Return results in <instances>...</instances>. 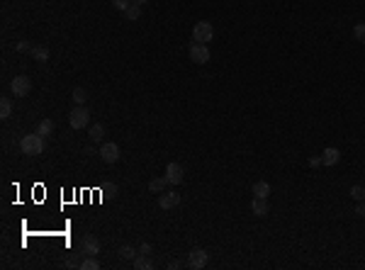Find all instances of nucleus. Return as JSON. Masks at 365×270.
Returning a JSON list of instances; mask_svg holds the SVG:
<instances>
[{"label": "nucleus", "instance_id": "22", "mask_svg": "<svg viewBox=\"0 0 365 270\" xmlns=\"http://www.w3.org/2000/svg\"><path fill=\"white\" fill-rule=\"evenodd\" d=\"M80 268H83V270H97V268H100V263H97V258H95V256H88V258L80 263Z\"/></svg>", "mask_w": 365, "mask_h": 270}, {"label": "nucleus", "instance_id": "15", "mask_svg": "<svg viewBox=\"0 0 365 270\" xmlns=\"http://www.w3.org/2000/svg\"><path fill=\"white\" fill-rule=\"evenodd\" d=\"M132 266H134L137 270H148V268H153V263H151V261L146 258L144 253H142V256H137V258L132 261Z\"/></svg>", "mask_w": 365, "mask_h": 270}, {"label": "nucleus", "instance_id": "19", "mask_svg": "<svg viewBox=\"0 0 365 270\" xmlns=\"http://www.w3.org/2000/svg\"><path fill=\"white\" fill-rule=\"evenodd\" d=\"M32 56L44 64V61H49V49H47V47H34V49H32Z\"/></svg>", "mask_w": 365, "mask_h": 270}, {"label": "nucleus", "instance_id": "10", "mask_svg": "<svg viewBox=\"0 0 365 270\" xmlns=\"http://www.w3.org/2000/svg\"><path fill=\"white\" fill-rule=\"evenodd\" d=\"M97 251H100V241H97V236L88 234V236L83 239V253H88V256H95Z\"/></svg>", "mask_w": 365, "mask_h": 270}, {"label": "nucleus", "instance_id": "12", "mask_svg": "<svg viewBox=\"0 0 365 270\" xmlns=\"http://www.w3.org/2000/svg\"><path fill=\"white\" fill-rule=\"evenodd\" d=\"M251 209H253V214H258V217L268 214V202H266V197H253V202H251Z\"/></svg>", "mask_w": 365, "mask_h": 270}, {"label": "nucleus", "instance_id": "27", "mask_svg": "<svg viewBox=\"0 0 365 270\" xmlns=\"http://www.w3.org/2000/svg\"><path fill=\"white\" fill-rule=\"evenodd\" d=\"M34 47H29V42H20L17 44V51H32Z\"/></svg>", "mask_w": 365, "mask_h": 270}, {"label": "nucleus", "instance_id": "2", "mask_svg": "<svg viewBox=\"0 0 365 270\" xmlns=\"http://www.w3.org/2000/svg\"><path fill=\"white\" fill-rule=\"evenodd\" d=\"M69 122H71L73 129H83V127H88V122H90V112H88L83 105H78V107H73L71 110Z\"/></svg>", "mask_w": 365, "mask_h": 270}, {"label": "nucleus", "instance_id": "7", "mask_svg": "<svg viewBox=\"0 0 365 270\" xmlns=\"http://www.w3.org/2000/svg\"><path fill=\"white\" fill-rule=\"evenodd\" d=\"M188 266L193 270H202L207 266V251L205 248H193L188 256Z\"/></svg>", "mask_w": 365, "mask_h": 270}, {"label": "nucleus", "instance_id": "25", "mask_svg": "<svg viewBox=\"0 0 365 270\" xmlns=\"http://www.w3.org/2000/svg\"><path fill=\"white\" fill-rule=\"evenodd\" d=\"M353 34H356L358 42H363L365 44V25H356V27H353Z\"/></svg>", "mask_w": 365, "mask_h": 270}, {"label": "nucleus", "instance_id": "24", "mask_svg": "<svg viewBox=\"0 0 365 270\" xmlns=\"http://www.w3.org/2000/svg\"><path fill=\"white\" fill-rule=\"evenodd\" d=\"M351 197H353V200H358V202L365 200V188H363V185H353V188H351Z\"/></svg>", "mask_w": 365, "mask_h": 270}, {"label": "nucleus", "instance_id": "16", "mask_svg": "<svg viewBox=\"0 0 365 270\" xmlns=\"http://www.w3.org/2000/svg\"><path fill=\"white\" fill-rule=\"evenodd\" d=\"M102 136H105V127H102V124H93V127H90V141H93V144L102 141Z\"/></svg>", "mask_w": 365, "mask_h": 270}, {"label": "nucleus", "instance_id": "17", "mask_svg": "<svg viewBox=\"0 0 365 270\" xmlns=\"http://www.w3.org/2000/svg\"><path fill=\"white\" fill-rule=\"evenodd\" d=\"M51 132H54V122H51V120H42V122H39L37 134H39V136H49Z\"/></svg>", "mask_w": 365, "mask_h": 270}, {"label": "nucleus", "instance_id": "23", "mask_svg": "<svg viewBox=\"0 0 365 270\" xmlns=\"http://www.w3.org/2000/svg\"><path fill=\"white\" fill-rule=\"evenodd\" d=\"M85 100H88V93H85L83 88H75V90H73V102H75V105H83Z\"/></svg>", "mask_w": 365, "mask_h": 270}, {"label": "nucleus", "instance_id": "5", "mask_svg": "<svg viewBox=\"0 0 365 270\" xmlns=\"http://www.w3.org/2000/svg\"><path fill=\"white\" fill-rule=\"evenodd\" d=\"M190 61H193V64H207V61H210V49H207V44L193 42V44H190Z\"/></svg>", "mask_w": 365, "mask_h": 270}, {"label": "nucleus", "instance_id": "11", "mask_svg": "<svg viewBox=\"0 0 365 270\" xmlns=\"http://www.w3.org/2000/svg\"><path fill=\"white\" fill-rule=\"evenodd\" d=\"M339 161H341L339 148H326V151L321 153V163H324V166H336Z\"/></svg>", "mask_w": 365, "mask_h": 270}, {"label": "nucleus", "instance_id": "6", "mask_svg": "<svg viewBox=\"0 0 365 270\" xmlns=\"http://www.w3.org/2000/svg\"><path fill=\"white\" fill-rule=\"evenodd\" d=\"M100 156H102L105 163H117V161H120V146H117L115 141H105V144L100 146Z\"/></svg>", "mask_w": 365, "mask_h": 270}, {"label": "nucleus", "instance_id": "8", "mask_svg": "<svg viewBox=\"0 0 365 270\" xmlns=\"http://www.w3.org/2000/svg\"><path fill=\"white\" fill-rule=\"evenodd\" d=\"M183 175H185V171H183L180 163H168L166 166V180L170 185H180L183 183Z\"/></svg>", "mask_w": 365, "mask_h": 270}, {"label": "nucleus", "instance_id": "21", "mask_svg": "<svg viewBox=\"0 0 365 270\" xmlns=\"http://www.w3.org/2000/svg\"><path fill=\"white\" fill-rule=\"evenodd\" d=\"M120 258H124V261H134V258H137V251H134L132 246H122V248H120Z\"/></svg>", "mask_w": 365, "mask_h": 270}, {"label": "nucleus", "instance_id": "13", "mask_svg": "<svg viewBox=\"0 0 365 270\" xmlns=\"http://www.w3.org/2000/svg\"><path fill=\"white\" fill-rule=\"evenodd\" d=\"M253 195H256V197H268V195H270V185H268L266 180H258V183L253 185Z\"/></svg>", "mask_w": 365, "mask_h": 270}, {"label": "nucleus", "instance_id": "28", "mask_svg": "<svg viewBox=\"0 0 365 270\" xmlns=\"http://www.w3.org/2000/svg\"><path fill=\"white\" fill-rule=\"evenodd\" d=\"M139 253H144V256H151V246H148V244H142V246H139Z\"/></svg>", "mask_w": 365, "mask_h": 270}, {"label": "nucleus", "instance_id": "32", "mask_svg": "<svg viewBox=\"0 0 365 270\" xmlns=\"http://www.w3.org/2000/svg\"><path fill=\"white\" fill-rule=\"evenodd\" d=\"M132 2H134V5H144L146 0H132Z\"/></svg>", "mask_w": 365, "mask_h": 270}, {"label": "nucleus", "instance_id": "3", "mask_svg": "<svg viewBox=\"0 0 365 270\" xmlns=\"http://www.w3.org/2000/svg\"><path fill=\"white\" fill-rule=\"evenodd\" d=\"M212 37H215V29H212V25H210V22H197V25L193 27V39H195V42L207 44Z\"/></svg>", "mask_w": 365, "mask_h": 270}, {"label": "nucleus", "instance_id": "9", "mask_svg": "<svg viewBox=\"0 0 365 270\" xmlns=\"http://www.w3.org/2000/svg\"><path fill=\"white\" fill-rule=\"evenodd\" d=\"M158 204H161L163 209H173V207L180 204V195H178V193H161Z\"/></svg>", "mask_w": 365, "mask_h": 270}, {"label": "nucleus", "instance_id": "14", "mask_svg": "<svg viewBox=\"0 0 365 270\" xmlns=\"http://www.w3.org/2000/svg\"><path fill=\"white\" fill-rule=\"evenodd\" d=\"M166 185H168V180H166V178H153V180L148 183V190H151V193H163V190H166Z\"/></svg>", "mask_w": 365, "mask_h": 270}, {"label": "nucleus", "instance_id": "31", "mask_svg": "<svg viewBox=\"0 0 365 270\" xmlns=\"http://www.w3.org/2000/svg\"><path fill=\"white\" fill-rule=\"evenodd\" d=\"M319 163H321V158H312V161H309V166H312V168H316Z\"/></svg>", "mask_w": 365, "mask_h": 270}, {"label": "nucleus", "instance_id": "26", "mask_svg": "<svg viewBox=\"0 0 365 270\" xmlns=\"http://www.w3.org/2000/svg\"><path fill=\"white\" fill-rule=\"evenodd\" d=\"M129 5H132V0H112V7H117V10H122V12H124Z\"/></svg>", "mask_w": 365, "mask_h": 270}, {"label": "nucleus", "instance_id": "1", "mask_svg": "<svg viewBox=\"0 0 365 270\" xmlns=\"http://www.w3.org/2000/svg\"><path fill=\"white\" fill-rule=\"evenodd\" d=\"M20 148L24 156H39L44 151V136H39L37 132L34 134H24L22 141H20Z\"/></svg>", "mask_w": 365, "mask_h": 270}, {"label": "nucleus", "instance_id": "20", "mask_svg": "<svg viewBox=\"0 0 365 270\" xmlns=\"http://www.w3.org/2000/svg\"><path fill=\"white\" fill-rule=\"evenodd\" d=\"M10 112H12V102H10L7 98H2V100H0V117H2V120H7V117H10Z\"/></svg>", "mask_w": 365, "mask_h": 270}, {"label": "nucleus", "instance_id": "30", "mask_svg": "<svg viewBox=\"0 0 365 270\" xmlns=\"http://www.w3.org/2000/svg\"><path fill=\"white\" fill-rule=\"evenodd\" d=\"M168 268H170V270H178V268H180V263H178V261H170V263H168Z\"/></svg>", "mask_w": 365, "mask_h": 270}, {"label": "nucleus", "instance_id": "4", "mask_svg": "<svg viewBox=\"0 0 365 270\" xmlns=\"http://www.w3.org/2000/svg\"><path fill=\"white\" fill-rule=\"evenodd\" d=\"M10 90L15 93V98H24V95H29V90H32V80H29L27 75H15L12 83H10Z\"/></svg>", "mask_w": 365, "mask_h": 270}, {"label": "nucleus", "instance_id": "18", "mask_svg": "<svg viewBox=\"0 0 365 270\" xmlns=\"http://www.w3.org/2000/svg\"><path fill=\"white\" fill-rule=\"evenodd\" d=\"M124 17H127V20H139V17H142V5H134V2H132V5L124 10Z\"/></svg>", "mask_w": 365, "mask_h": 270}, {"label": "nucleus", "instance_id": "29", "mask_svg": "<svg viewBox=\"0 0 365 270\" xmlns=\"http://www.w3.org/2000/svg\"><path fill=\"white\" fill-rule=\"evenodd\" d=\"M356 214L365 217V202H363V200H361V202H358V207H356Z\"/></svg>", "mask_w": 365, "mask_h": 270}]
</instances>
